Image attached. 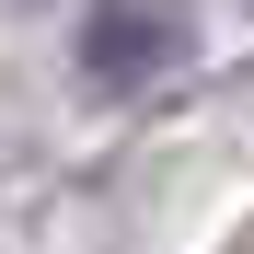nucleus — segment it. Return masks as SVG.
<instances>
[{
    "label": "nucleus",
    "mask_w": 254,
    "mask_h": 254,
    "mask_svg": "<svg viewBox=\"0 0 254 254\" xmlns=\"http://www.w3.org/2000/svg\"><path fill=\"white\" fill-rule=\"evenodd\" d=\"M196 58V0H93L81 12V69L104 93H150Z\"/></svg>",
    "instance_id": "obj_1"
}]
</instances>
